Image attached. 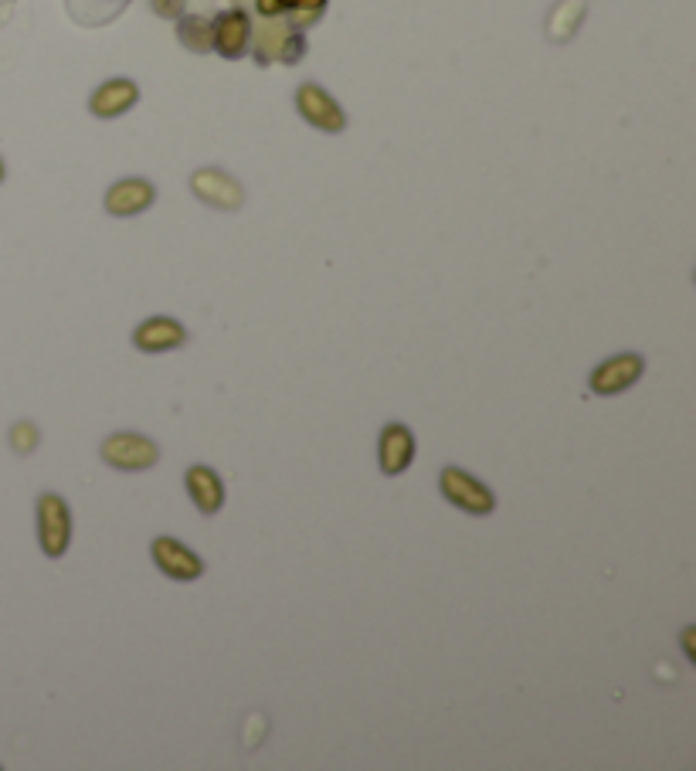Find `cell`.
I'll list each match as a JSON object with an SVG mask.
<instances>
[{
    "label": "cell",
    "instance_id": "6da1fadb",
    "mask_svg": "<svg viewBox=\"0 0 696 771\" xmlns=\"http://www.w3.org/2000/svg\"><path fill=\"white\" fill-rule=\"evenodd\" d=\"M438 486H442V496L459 507L462 513H472V517H486V513L496 510V496L489 493L486 483H479L476 476H469L466 469H442L438 476Z\"/></svg>",
    "mask_w": 696,
    "mask_h": 771
},
{
    "label": "cell",
    "instance_id": "7a4b0ae2",
    "mask_svg": "<svg viewBox=\"0 0 696 771\" xmlns=\"http://www.w3.org/2000/svg\"><path fill=\"white\" fill-rule=\"evenodd\" d=\"M72 541V513L58 493L38 496V544L48 558H62Z\"/></svg>",
    "mask_w": 696,
    "mask_h": 771
},
{
    "label": "cell",
    "instance_id": "3957f363",
    "mask_svg": "<svg viewBox=\"0 0 696 771\" xmlns=\"http://www.w3.org/2000/svg\"><path fill=\"white\" fill-rule=\"evenodd\" d=\"M102 459L109 462L113 469H126V473H140V469H150L157 466L160 459V449L153 445L150 439L136 432H116L102 442Z\"/></svg>",
    "mask_w": 696,
    "mask_h": 771
},
{
    "label": "cell",
    "instance_id": "277c9868",
    "mask_svg": "<svg viewBox=\"0 0 696 771\" xmlns=\"http://www.w3.org/2000/svg\"><path fill=\"white\" fill-rule=\"evenodd\" d=\"M296 106L306 123H313L316 130H323V133H340L343 126H347V116H343V109L333 102L330 92H323L320 85H313V82L299 85Z\"/></svg>",
    "mask_w": 696,
    "mask_h": 771
},
{
    "label": "cell",
    "instance_id": "5b68a950",
    "mask_svg": "<svg viewBox=\"0 0 696 771\" xmlns=\"http://www.w3.org/2000/svg\"><path fill=\"white\" fill-rule=\"evenodd\" d=\"M642 371H646V364H642L639 354H618L612 361L595 367V374H591V391L622 394L625 388H632V384L642 378Z\"/></svg>",
    "mask_w": 696,
    "mask_h": 771
},
{
    "label": "cell",
    "instance_id": "8992f818",
    "mask_svg": "<svg viewBox=\"0 0 696 771\" xmlns=\"http://www.w3.org/2000/svg\"><path fill=\"white\" fill-rule=\"evenodd\" d=\"M153 561H157L163 575L174 581H194L204 575V561L194 551H187L180 541H174V537H157L153 541Z\"/></svg>",
    "mask_w": 696,
    "mask_h": 771
},
{
    "label": "cell",
    "instance_id": "52a82bcc",
    "mask_svg": "<svg viewBox=\"0 0 696 771\" xmlns=\"http://www.w3.org/2000/svg\"><path fill=\"white\" fill-rule=\"evenodd\" d=\"M191 187L201 201H208L211 208H221V211H235V208H242V201H245L242 184L231 181V177L221 174V170H197L191 177Z\"/></svg>",
    "mask_w": 696,
    "mask_h": 771
},
{
    "label": "cell",
    "instance_id": "ba28073f",
    "mask_svg": "<svg viewBox=\"0 0 696 771\" xmlns=\"http://www.w3.org/2000/svg\"><path fill=\"white\" fill-rule=\"evenodd\" d=\"M377 456H381V469L388 476L405 473L411 459H415V435H411V428L401 422L384 425L381 442H377Z\"/></svg>",
    "mask_w": 696,
    "mask_h": 771
},
{
    "label": "cell",
    "instance_id": "9c48e42d",
    "mask_svg": "<svg viewBox=\"0 0 696 771\" xmlns=\"http://www.w3.org/2000/svg\"><path fill=\"white\" fill-rule=\"evenodd\" d=\"M187 330L180 327L177 320L170 316H153V320H143L133 333V344L143 350V354H167V350L184 347Z\"/></svg>",
    "mask_w": 696,
    "mask_h": 771
},
{
    "label": "cell",
    "instance_id": "30bf717a",
    "mask_svg": "<svg viewBox=\"0 0 696 771\" xmlns=\"http://www.w3.org/2000/svg\"><path fill=\"white\" fill-rule=\"evenodd\" d=\"M153 184L146 181H119L113 184V191L106 194V211L116 214V218H130V214H140L153 204Z\"/></svg>",
    "mask_w": 696,
    "mask_h": 771
},
{
    "label": "cell",
    "instance_id": "8fae6325",
    "mask_svg": "<svg viewBox=\"0 0 696 771\" xmlns=\"http://www.w3.org/2000/svg\"><path fill=\"white\" fill-rule=\"evenodd\" d=\"M187 493H191L194 507L201 513H218L221 503H225V486H221V479L214 469L208 466H191L187 469Z\"/></svg>",
    "mask_w": 696,
    "mask_h": 771
},
{
    "label": "cell",
    "instance_id": "7c38bea8",
    "mask_svg": "<svg viewBox=\"0 0 696 771\" xmlns=\"http://www.w3.org/2000/svg\"><path fill=\"white\" fill-rule=\"evenodd\" d=\"M214 28V48L221 51L225 58H238L245 55L248 45V17L242 11H228L221 14L218 21L211 24Z\"/></svg>",
    "mask_w": 696,
    "mask_h": 771
},
{
    "label": "cell",
    "instance_id": "4fadbf2b",
    "mask_svg": "<svg viewBox=\"0 0 696 771\" xmlns=\"http://www.w3.org/2000/svg\"><path fill=\"white\" fill-rule=\"evenodd\" d=\"M136 96H140V92H136V85L130 79H113V82L102 85V89H96L89 109L102 119H113L119 113H126V109L136 102Z\"/></svg>",
    "mask_w": 696,
    "mask_h": 771
},
{
    "label": "cell",
    "instance_id": "5bb4252c",
    "mask_svg": "<svg viewBox=\"0 0 696 771\" xmlns=\"http://www.w3.org/2000/svg\"><path fill=\"white\" fill-rule=\"evenodd\" d=\"M584 11H588L584 0H561L551 11V17H547V38L551 41L574 38V31H578L584 21Z\"/></svg>",
    "mask_w": 696,
    "mask_h": 771
},
{
    "label": "cell",
    "instance_id": "9a60e30c",
    "mask_svg": "<svg viewBox=\"0 0 696 771\" xmlns=\"http://www.w3.org/2000/svg\"><path fill=\"white\" fill-rule=\"evenodd\" d=\"M326 0H259V11L262 14H282V11H292L296 14V24H309L313 17H320Z\"/></svg>",
    "mask_w": 696,
    "mask_h": 771
},
{
    "label": "cell",
    "instance_id": "2e32d148",
    "mask_svg": "<svg viewBox=\"0 0 696 771\" xmlns=\"http://www.w3.org/2000/svg\"><path fill=\"white\" fill-rule=\"evenodd\" d=\"M177 34H180V41H184L187 48L191 51H208L211 45H214V28L204 17H184L180 21V28H177Z\"/></svg>",
    "mask_w": 696,
    "mask_h": 771
},
{
    "label": "cell",
    "instance_id": "e0dca14e",
    "mask_svg": "<svg viewBox=\"0 0 696 771\" xmlns=\"http://www.w3.org/2000/svg\"><path fill=\"white\" fill-rule=\"evenodd\" d=\"M11 445H14L17 452H21V456H28L34 445H38V428L28 425V422L14 425V428H11Z\"/></svg>",
    "mask_w": 696,
    "mask_h": 771
},
{
    "label": "cell",
    "instance_id": "ac0fdd59",
    "mask_svg": "<svg viewBox=\"0 0 696 771\" xmlns=\"http://www.w3.org/2000/svg\"><path fill=\"white\" fill-rule=\"evenodd\" d=\"M153 7H157V14H163V17H177L180 7H184V0H153Z\"/></svg>",
    "mask_w": 696,
    "mask_h": 771
},
{
    "label": "cell",
    "instance_id": "d6986e66",
    "mask_svg": "<svg viewBox=\"0 0 696 771\" xmlns=\"http://www.w3.org/2000/svg\"><path fill=\"white\" fill-rule=\"evenodd\" d=\"M0 181H4V164H0Z\"/></svg>",
    "mask_w": 696,
    "mask_h": 771
}]
</instances>
